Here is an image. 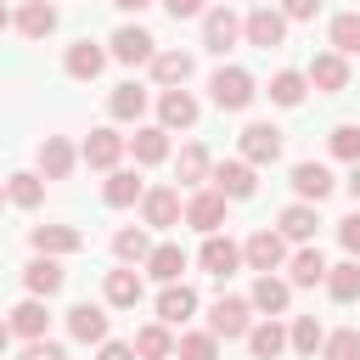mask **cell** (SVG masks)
<instances>
[{
	"label": "cell",
	"mask_w": 360,
	"mask_h": 360,
	"mask_svg": "<svg viewBox=\"0 0 360 360\" xmlns=\"http://www.w3.org/2000/svg\"><path fill=\"white\" fill-rule=\"evenodd\" d=\"M208 96H214V107H225V112H242L259 90H253V73L248 68H219L214 79H208Z\"/></svg>",
	"instance_id": "1"
},
{
	"label": "cell",
	"mask_w": 360,
	"mask_h": 360,
	"mask_svg": "<svg viewBox=\"0 0 360 360\" xmlns=\"http://www.w3.org/2000/svg\"><path fill=\"white\" fill-rule=\"evenodd\" d=\"M253 298H214V309H208V332L214 338H248L253 332Z\"/></svg>",
	"instance_id": "2"
},
{
	"label": "cell",
	"mask_w": 360,
	"mask_h": 360,
	"mask_svg": "<svg viewBox=\"0 0 360 360\" xmlns=\"http://www.w3.org/2000/svg\"><path fill=\"white\" fill-rule=\"evenodd\" d=\"M242 34H248V45L276 51V45L287 39V17H281V11H270V6H253V11L242 17Z\"/></svg>",
	"instance_id": "3"
},
{
	"label": "cell",
	"mask_w": 360,
	"mask_h": 360,
	"mask_svg": "<svg viewBox=\"0 0 360 360\" xmlns=\"http://www.w3.org/2000/svg\"><path fill=\"white\" fill-rule=\"evenodd\" d=\"M242 259H248L259 276H264V270H281V264H287V236H281V231H253V236L242 242Z\"/></svg>",
	"instance_id": "4"
},
{
	"label": "cell",
	"mask_w": 360,
	"mask_h": 360,
	"mask_svg": "<svg viewBox=\"0 0 360 360\" xmlns=\"http://www.w3.org/2000/svg\"><path fill=\"white\" fill-rule=\"evenodd\" d=\"M236 39H242V17H236L231 6H214V11H202V45H208V51H219V56H225Z\"/></svg>",
	"instance_id": "5"
},
{
	"label": "cell",
	"mask_w": 360,
	"mask_h": 360,
	"mask_svg": "<svg viewBox=\"0 0 360 360\" xmlns=\"http://www.w3.org/2000/svg\"><path fill=\"white\" fill-rule=\"evenodd\" d=\"M129 152V141L118 135V129H90L84 135V146H79V158L90 163V169H118V158Z\"/></svg>",
	"instance_id": "6"
},
{
	"label": "cell",
	"mask_w": 360,
	"mask_h": 360,
	"mask_svg": "<svg viewBox=\"0 0 360 360\" xmlns=\"http://www.w3.org/2000/svg\"><path fill=\"white\" fill-rule=\"evenodd\" d=\"M180 214H186V208H180V191H174V186H152V191L141 197V219L158 225V231L180 225Z\"/></svg>",
	"instance_id": "7"
},
{
	"label": "cell",
	"mask_w": 360,
	"mask_h": 360,
	"mask_svg": "<svg viewBox=\"0 0 360 360\" xmlns=\"http://www.w3.org/2000/svg\"><path fill=\"white\" fill-rule=\"evenodd\" d=\"M242 158L259 169V163H276L281 158V129L276 124H248L242 129Z\"/></svg>",
	"instance_id": "8"
},
{
	"label": "cell",
	"mask_w": 360,
	"mask_h": 360,
	"mask_svg": "<svg viewBox=\"0 0 360 360\" xmlns=\"http://www.w3.org/2000/svg\"><path fill=\"white\" fill-rule=\"evenodd\" d=\"M112 56L129 62V68H135V62H152V56H158V39H152L146 28H135V22H124V28L112 34Z\"/></svg>",
	"instance_id": "9"
},
{
	"label": "cell",
	"mask_w": 360,
	"mask_h": 360,
	"mask_svg": "<svg viewBox=\"0 0 360 360\" xmlns=\"http://www.w3.org/2000/svg\"><path fill=\"white\" fill-rule=\"evenodd\" d=\"M158 124L163 129H191L197 124V96L191 90H163L158 96Z\"/></svg>",
	"instance_id": "10"
},
{
	"label": "cell",
	"mask_w": 360,
	"mask_h": 360,
	"mask_svg": "<svg viewBox=\"0 0 360 360\" xmlns=\"http://www.w3.org/2000/svg\"><path fill=\"white\" fill-rule=\"evenodd\" d=\"M208 180H214V191H225V197H253V191H259V180H253V163H248V158L219 163Z\"/></svg>",
	"instance_id": "11"
},
{
	"label": "cell",
	"mask_w": 360,
	"mask_h": 360,
	"mask_svg": "<svg viewBox=\"0 0 360 360\" xmlns=\"http://www.w3.org/2000/svg\"><path fill=\"white\" fill-rule=\"evenodd\" d=\"M186 225H197L202 236H214V231L225 225V191H197V197L186 202Z\"/></svg>",
	"instance_id": "12"
},
{
	"label": "cell",
	"mask_w": 360,
	"mask_h": 360,
	"mask_svg": "<svg viewBox=\"0 0 360 360\" xmlns=\"http://www.w3.org/2000/svg\"><path fill=\"white\" fill-rule=\"evenodd\" d=\"M309 84L326 90V96H338V90L349 84V62H343V51H321V56L309 62Z\"/></svg>",
	"instance_id": "13"
},
{
	"label": "cell",
	"mask_w": 360,
	"mask_h": 360,
	"mask_svg": "<svg viewBox=\"0 0 360 360\" xmlns=\"http://www.w3.org/2000/svg\"><path fill=\"white\" fill-rule=\"evenodd\" d=\"M197 259H202V270H208V276H219V281H225V276L242 264V248H236L231 236H219V231H214V236L202 242V253H197Z\"/></svg>",
	"instance_id": "14"
},
{
	"label": "cell",
	"mask_w": 360,
	"mask_h": 360,
	"mask_svg": "<svg viewBox=\"0 0 360 360\" xmlns=\"http://www.w3.org/2000/svg\"><path fill=\"white\" fill-rule=\"evenodd\" d=\"M191 309H197V292H191L186 281H163V292H158V321L180 326V321H191Z\"/></svg>",
	"instance_id": "15"
},
{
	"label": "cell",
	"mask_w": 360,
	"mask_h": 360,
	"mask_svg": "<svg viewBox=\"0 0 360 360\" xmlns=\"http://www.w3.org/2000/svg\"><path fill=\"white\" fill-rule=\"evenodd\" d=\"M79 248H84V236L73 225H34V253L62 259V253H79Z\"/></svg>",
	"instance_id": "16"
},
{
	"label": "cell",
	"mask_w": 360,
	"mask_h": 360,
	"mask_svg": "<svg viewBox=\"0 0 360 360\" xmlns=\"http://www.w3.org/2000/svg\"><path fill=\"white\" fill-rule=\"evenodd\" d=\"M22 281H28V292H34V298H51V292H62V281H68V276H62V264H56L51 253H39L34 264H22Z\"/></svg>",
	"instance_id": "17"
},
{
	"label": "cell",
	"mask_w": 360,
	"mask_h": 360,
	"mask_svg": "<svg viewBox=\"0 0 360 360\" xmlns=\"http://www.w3.org/2000/svg\"><path fill=\"white\" fill-rule=\"evenodd\" d=\"M248 298H253V309H264V315H281V309L292 304V281H281V276H270V270H264V276L253 281V292H248Z\"/></svg>",
	"instance_id": "18"
},
{
	"label": "cell",
	"mask_w": 360,
	"mask_h": 360,
	"mask_svg": "<svg viewBox=\"0 0 360 360\" xmlns=\"http://www.w3.org/2000/svg\"><path fill=\"white\" fill-rule=\"evenodd\" d=\"M62 68H68V79H96V73L107 68V51H101V45H90V39H79V45H68Z\"/></svg>",
	"instance_id": "19"
},
{
	"label": "cell",
	"mask_w": 360,
	"mask_h": 360,
	"mask_svg": "<svg viewBox=\"0 0 360 360\" xmlns=\"http://www.w3.org/2000/svg\"><path fill=\"white\" fill-rule=\"evenodd\" d=\"M129 152H135V163H163L169 158V129L163 124H141L129 135Z\"/></svg>",
	"instance_id": "20"
},
{
	"label": "cell",
	"mask_w": 360,
	"mask_h": 360,
	"mask_svg": "<svg viewBox=\"0 0 360 360\" xmlns=\"http://www.w3.org/2000/svg\"><path fill=\"white\" fill-rule=\"evenodd\" d=\"M39 174H45V180H68V174H73V146H68L62 135H45V141H39Z\"/></svg>",
	"instance_id": "21"
},
{
	"label": "cell",
	"mask_w": 360,
	"mask_h": 360,
	"mask_svg": "<svg viewBox=\"0 0 360 360\" xmlns=\"http://www.w3.org/2000/svg\"><path fill=\"white\" fill-rule=\"evenodd\" d=\"M68 332H73L79 343H107V315H101L96 304H73V309H68Z\"/></svg>",
	"instance_id": "22"
},
{
	"label": "cell",
	"mask_w": 360,
	"mask_h": 360,
	"mask_svg": "<svg viewBox=\"0 0 360 360\" xmlns=\"http://www.w3.org/2000/svg\"><path fill=\"white\" fill-rule=\"evenodd\" d=\"M287 343H292V338H287V326H281L276 315H270V321H259V326L248 332V349H253V360H276Z\"/></svg>",
	"instance_id": "23"
},
{
	"label": "cell",
	"mask_w": 360,
	"mask_h": 360,
	"mask_svg": "<svg viewBox=\"0 0 360 360\" xmlns=\"http://www.w3.org/2000/svg\"><path fill=\"white\" fill-rule=\"evenodd\" d=\"M152 79H158L163 90H180V84L191 79V56H186V51H158V56H152Z\"/></svg>",
	"instance_id": "24"
},
{
	"label": "cell",
	"mask_w": 360,
	"mask_h": 360,
	"mask_svg": "<svg viewBox=\"0 0 360 360\" xmlns=\"http://www.w3.org/2000/svg\"><path fill=\"white\" fill-rule=\"evenodd\" d=\"M180 270H186V248H180V242H158V248L146 253V276H158V281H180Z\"/></svg>",
	"instance_id": "25"
},
{
	"label": "cell",
	"mask_w": 360,
	"mask_h": 360,
	"mask_svg": "<svg viewBox=\"0 0 360 360\" xmlns=\"http://www.w3.org/2000/svg\"><path fill=\"white\" fill-rule=\"evenodd\" d=\"M292 191H298L304 202H321V197L332 191V174H326V163H298V169H292Z\"/></svg>",
	"instance_id": "26"
},
{
	"label": "cell",
	"mask_w": 360,
	"mask_h": 360,
	"mask_svg": "<svg viewBox=\"0 0 360 360\" xmlns=\"http://www.w3.org/2000/svg\"><path fill=\"white\" fill-rule=\"evenodd\" d=\"M101 197H107V208H129V202H141L146 191H141V180H135L129 169H107V186H101Z\"/></svg>",
	"instance_id": "27"
},
{
	"label": "cell",
	"mask_w": 360,
	"mask_h": 360,
	"mask_svg": "<svg viewBox=\"0 0 360 360\" xmlns=\"http://www.w3.org/2000/svg\"><path fill=\"white\" fill-rule=\"evenodd\" d=\"M107 304H118V309H135L141 304V270H107Z\"/></svg>",
	"instance_id": "28"
},
{
	"label": "cell",
	"mask_w": 360,
	"mask_h": 360,
	"mask_svg": "<svg viewBox=\"0 0 360 360\" xmlns=\"http://www.w3.org/2000/svg\"><path fill=\"white\" fill-rule=\"evenodd\" d=\"M135 354H141V360H169V354H174L169 321H152V326H141V332H135Z\"/></svg>",
	"instance_id": "29"
},
{
	"label": "cell",
	"mask_w": 360,
	"mask_h": 360,
	"mask_svg": "<svg viewBox=\"0 0 360 360\" xmlns=\"http://www.w3.org/2000/svg\"><path fill=\"white\" fill-rule=\"evenodd\" d=\"M326 292H332L338 304H354V298H360V259L332 264V270H326Z\"/></svg>",
	"instance_id": "30"
},
{
	"label": "cell",
	"mask_w": 360,
	"mask_h": 360,
	"mask_svg": "<svg viewBox=\"0 0 360 360\" xmlns=\"http://www.w3.org/2000/svg\"><path fill=\"white\" fill-rule=\"evenodd\" d=\"M17 28H22L28 39H45V34L56 28V6H45V0H22V11H17Z\"/></svg>",
	"instance_id": "31"
},
{
	"label": "cell",
	"mask_w": 360,
	"mask_h": 360,
	"mask_svg": "<svg viewBox=\"0 0 360 360\" xmlns=\"http://www.w3.org/2000/svg\"><path fill=\"white\" fill-rule=\"evenodd\" d=\"M107 112H112L118 124H135V118L146 112V90H141V84H118V90L107 96Z\"/></svg>",
	"instance_id": "32"
},
{
	"label": "cell",
	"mask_w": 360,
	"mask_h": 360,
	"mask_svg": "<svg viewBox=\"0 0 360 360\" xmlns=\"http://www.w3.org/2000/svg\"><path fill=\"white\" fill-rule=\"evenodd\" d=\"M287 270H292V287H315V281H326V270H332V264L321 259V248H298Z\"/></svg>",
	"instance_id": "33"
},
{
	"label": "cell",
	"mask_w": 360,
	"mask_h": 360,
	"mask_svg": "<svg viewBox=\"0 0 360 360\" xmlns=\"http://www.w3.org/2000/svg\"><path fill=\"white\" fill-rule=\"evenodd\" d=\"M45 326H51V309H45L39 298H28V304L11 309V332H17V338H45Z\"/></svg>",
	"instance_id": "34"
},
{
	"label": "cell",
	"mask_w": 360,
	"mask_h": 360,
	"mask_svg": "<svg viewBox=\"0 0 360 360\" xmlns=\"http://www.w3.org/2000/svg\"><path fill=\"white\" fill-rule=\"evenodd\" d=\"M315 225H321V219H315V208H309V202L281 208V236H287V242H309V236H315Z\"/></svg>",
	"instance_id": "35"
},
{
	"label": "cell",
	"mask_w": 360,
	"mask_h": 360,
	"mask_svg": "<svg viewBox=\"0 0 360 360\" xmlns=\"http://www.w3.org/2000/svg\"><path fill=\"white\" fill-rule=\"evenodd\" d=\"M112 253H118L124 264H146V253H152V236H146L141 225H124V231L112 236Z\"/></svg>",
	"instance_id": "36"
},
{
	"label": "cell",
	"mask_w": 360,
	"mask_h": 360,
	"mask_svg": "<svg viewBox=\"0 0 360 360\" xmlns=\"http://www.w3.org/2000/svg\"><path fill=\"white\" fill-rule=\"evenodd\" d=\"M304 90H309V79H304V73H292V68H281V73L270 79V101H276V107H298V101H304Z\"/></svg>",
	"instance_id": "37"
},
{
	"label": "cell",
	"mask_w": 360,
	"mask_h": 360,
	"mask_svg": "<svg viewBox=\"0 0 360 360\" xmlns=\"http://www.w3.org/2000/svg\"><path fill=\"white\" fill-rule=\"evenodd\" d=\"M6 197H11L17 208H39V202H45V174H11V180H6Z\"/></svg>",
	"instance_id": "38"
},
{
	"label": "cell",
	"mask_w": 360,
	"mask_h": 360,
	"mask_svg": "<svg viewBox=\"0 0 360 360\" xmlns=\"http://www.w3.org/2000/svg\"><path fill=\"white\" fill-rule=\"evenodd\" d=\"M174 169H180V180H186V186H202V180L214 174V163H208V152H202L197 141H191V146H180V163H174Z\"/></svg>",
	"instance_id": "39"
},
{
	"label": "cell",
	"mask_w": 360,
	"mask_h": 360,
	"mask_svg": "<svg viewBox=\"0 0 360 360\" xmlns=\"http://www.w3.org/2000/svg\"><path fill=\"white\" fill-rule=\"evenodd\" d=\"M332 51H343V56H360V11H343V17H332Z\"/></svg>",
	"instance_id": "40"
},
{
	"label": "cell",
	"mask_w": 360,
	"mask_h": 360,
	"mask_svg": "<svg viewBox=\"0 0 360 360\" xmlns=\"http://www.w3.org/2000/svg\"><path fill=\"white\" fill-rule=\"evenodd\" d=\"M321 360H360V326L326 332V343H321Z\"/></svg>",
	"instance_id": "41"
},
{
	"label": "cell",
	"mask_w": 360,
	"mask_h": 360,
	"mask_svg": "<svg viewBox=\"0 0 360 360\" xmlns=\"http://www.w3.org/2000/svg\"><path fill=\"white\" fill-rule=\"evenodd\" d=\"M287 338H292V349H298V354H315V349L326 343V332H321V321H315V315H298V321L287 326Z\"/></svg>",
	"instance_id": "42"
},
{
	"label": "cell",
	"mask_w": 360,
	"mask_h": 360,
	"mask_svg": "<svg viewBox=\"0 0 360 360\" xmlns=\"http://www.w3.org/2000/svg\"><path fill=\"white\" fill-rule=\"evenodd\" d=\"M174 354H180V360H219V338H214V332H186V338L174 343Z\"/></svg>",
	"instance_id": "43"
},
{
	"label": "cell",
	"mask_w": 360,
	"mask_h": 360,
	"mask_svg": "<svg viewBox=\"0 0 360 360\" xmlns=\"http://www.w3.org/2000/svg\"><path fill=\"white\" fill-rule=\"evenodd\" d=\"M332 158L360 163V124H338V129H332Z\"/></svg>",
	"instance_id": "44"
},
{
	"label": "cell",
	"mask_w": 360,
	"mask_h": 360,
	"mask_svg": "<svg viewBox=\"0 0 360 360\" xmlns=\"http://www.w3.org/2000/svg\"><path fill=\"white\" fill-rule=\"evenodd\" d=\"M338 242H343L349 259H360V208H354L349 219H338Z\"/></svg>",
	"instance_id": "45"
},
{
	"label": "cell",
	"mask_w": 360,
	"mask_h": 360,
	"mask_svg": "<svg viewBox=\"0 0 360 360\" xmlns=\"http://www.w3.org/2000/svg\"><path fill=\"white\" fill-rule=\"evenodd\" d=\"M22 360H68V354H62V343H51V338H28Z\"/></svg>",
	"instance_id": "46"
},
{
	"label": "cell",
	"mask_w": 360,
	"mask_h": 360,
	"mask_svg": "<svg viewBox=\"0 0 360 360\" xmlns=\"http://www.w3.org/2000/svg\"><path fill=\"white\" fill-rule=\"evenodd\" d=\"M315 11H321V0H281V17L287 22H309Z\"/></svg>",
	"instance_id": "47"
},
{
	"label": "cell",
	"mask_w": 360,
	"mask_h": 360,
	"mask_svg": "<svg viewBox=\"0 0 360 360\" xmlns=\"http://www.w3.org/2000/svg\"><path fill=\"white\" fill-rule=\"evenodd\" d=\"M169 6V17L180 22V17H202V0H163Z\"/></svg>",
	"instance_id": "48"
},
{
	"label": "cell",
	"mask_w": 360,
	"mask_h": 360,
	"mask_svg": "<svg viewBox=\"0 0 360 360\" xmlns=\"http://www.w3.org/2000/svg\"><path fill=\"white\" fill-rule=\"evenodd\" d=\"M101 360H135V343H101Z\"/></svg>",
	"instance_id": "49"
},
{
	"label": "cell",
	"mask_w": 360,
	"mask_h": 360,
	"mask_svg": "<svg viewBox=\"0 0 360 360\" xmlns=\"http://www.w3.org/2000/svg\"><path fill=\"white\" fill-rule=\"evenodd\" d=\"M112 6H118V11H146L152 0H112Z\"/></svg>",
	"instance_id": "50"
},
{
	"label": "cell",
	"mask_w": 360,
	"mask_h": 360,
	"mask_svg": "<svg viewBox=\"0 0 360 360\" xmlns=\"http://www.w3.org/2000/svg\"><path fill=\"white\" fill-rule=\"evenodd\" d=\"M349 197H354V202H360V163H354V169H349Z\"/></svg>",
	"instance_id": "51"
},
{
	"label": "cell",
	"mask_w": 360,
	"mask_h": 360,
	"mask_svg": "<svg viewBox=\"0 0 360 360\" xmlns=\"http://www.w3.org/2000/svg\"><path fill=\"white\" fill-rule=\"evenodd\" d=\"M6 343H11V321H0V354H6Z\"/></svg>",
	"instance_id": "52"
},
{
	"label": "cell",
	"mask_w": 360,
	"mask_h": 360,
	"mask_svg": "<svg viewBox=\"0 0 360 360\" xmlns=\"http://www.w3.org/2000/svg\"><path fill=\"white\" fill-rule=\"evenodd\" d=\"M6 22H11V11H6V6H0V28H6Z\"/></svg>",
	"instance_id": "53"
},
{
	"label": "cell",
	"mask_w": 360,
	"mask_h": 360,
	"mask_svg": "<svg viewBox=\"0 0 360 360\" xmlns=\"http://www.w3.org/2000/svg\"><path fill=\"white\" fill-rule=\"evenodd\" d=\"M0 202H6V186H0Z\"/></svg>",
	"instance_id": "54"
}]
</instances>
